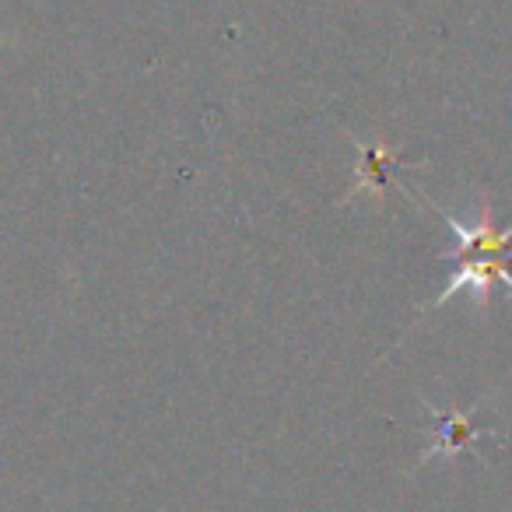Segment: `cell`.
Wrapping results in <instances>:
<instances>
[{
    "label": "cell",
    "instance_id": "1",
    "mask_svg": "<svg viewBox=\"0 0 512 512\" xmlns=\"http://www.w3.org/2000/svg\"><path fill=\"white\" fill-rule=\"evenodd\" d=\"M446 225L453 228V235L460 239V249H463V253H470V260L453 274V278H449V285H446V292L439 295V302H446L449 295H453L456 288H463V285H474L477 292H481L484 302H488L491 281H502L505 288H512V271H509L512 228H495V225H491L488 207H484V214H481V221H477V225H463V221L453 218V214H446Z\"/></svg>",
    "mask_w": 512,
    "mask_h": 512
},
{
    "label": "cell",
    "instance_id": "2",
    "mask_svg": "<svg viewBox=\"0 0 512 512\" xmlns=\"http://www.w3.org/2000/svg\"><path fill=\"white\" fill-rule=\"evenodd\" d=\"M474 435H477L474 414L470 418H463V414H442L439 425H435V446L425 449V460H432V456H453Z\"/></svg>",
    "mask_w": 512,
    "mask_h": 512
}]
</instances>
